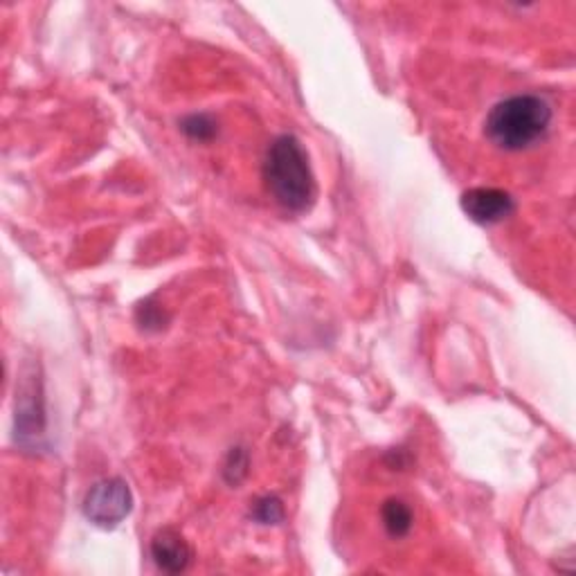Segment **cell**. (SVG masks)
<instances>
[{
    "instance_id": "6da1fadb",
    "label": "cell",
    "mask_w": 576,
    "mask_h": 576,
    "mask_svg": "<svg viewBox=\"0 0 576 576\" xmlns=\"http://www.w3.org/2000/svg\"><path fill=\"white\" fill-rule=\"evenodd\" d=\"M268 192L288 212H306L315 201V176L309 153L295 135H279L264 160Z\"/></svg>"
},
{
    "instance_id": "7a4b0ae2",
    "label": "cell",
    "mask_w": 576,
    "mask_h": 576,
    "mask_svg": "<svg viewBox=\"0 0 576 576\" xmlns=\"http://www.w3.org/2000/svg\"><path fill=\"white\" fill-rule=\"evenodd\" d=\"M552 106L538 95H513L491 108L484 131L495 147L522 151L534 147L549 131Z\"/></svg>"
},
{
    "instance_id": "3957f363",
    "label": "cell",
    "mask_w": 576,
    "mask_h": 576,
    "mask_svg": "<svg viewBox=\"0 0 576 576\" xmlns=\"http://www.w3.org/2000/svg\"><path fill=\"white\" fill-rule=\"evenodd\" d=\"M133 509V493L122 477H106L86 493L84 516L95 527L115 529Z\"/></svg>"
},
{
    "instance_id": "277c9868",
    "label": "cell",
    "mask_w": 576,
    "mask_h": 576,
    "mask_svg": "<svg viewBox=\"0 0 576 576\" xmlns=\"http://www.w3.org/2000/svg\"><path fill=\"white\" fill-rule=\"evenodd\" d=\"M462 210L480 225H495L516 212V198L498 187H473L462 194Z\"/></svg>"
},
{
    "instance_id": "5b68a950",
    "label": "cell",
    "mask_w": 576,
    "mask_h": 576,
    "mask_svg": "<svg viewBox=\"0 0 576 576\" xmlns=\"http://www.w3.org/2000/svg\"><path fill=\"white\" fill-rule=\"evenodd\" d=\"M149 552L158 570L167 574L185 572L189 563H192V547H189L180 531L171 527L156 531V536L151 538Z\"/></svg>"
},
{
    "instance_id": "8992f818",
    "label": "cell",
    "mask_w": 576,
    "mask_h": 576,
    "mask_svg": "<svg viewBox=\"0 0 576 576\" xmlns=\"http://www.w3.org/2000/svg\"><path fill=\"white\" fill-rule=\"evenodd\" d=\"M381 518H383V527L387 534L392 538H405L410 534L412 529V509L399 498H390L383 502L381 507Z\"/></svg>"
},
{
    "instance_id": "52a82bcc",
    "label": "cell",
    "mask_w": 576,
    "mask_h": 576,
    "mask_svg": "<svg viewBox=\"0 0 576 576\" xmlns=\"http://www.w3.org/2000/svg\"><path fill=\"white\" fill-rule=\"evenodd\" d=\"M180 129L187 135V138L198 140V142H210L216 131H219V126H216V120L212 115L207 113H194V115H187L183 122H180Z\"/></svg>"
},
{
    "instance_id": "ba28073f",
    "label": "cell",
    "mask_w": 576,
    "mask_h": 576,
    "mask_svg": "<svg viewBox=\"0 0 576 576\" xmlns=\"http://www.w3.org/2000/svg\"><path fill=\"white\" fill-rule=\"evenodd\" d=\"M252 518H255L259 525H279L284 520V504L275 495H266V498H259L252 507Z\"/></svg>"
},
{
    "instance_id": "9c48e42d",
    "label": "cell",
    "mask_w": 576,
    "mask_h": 576,
    "mask_svg": "<svg viewBox=\"0 0 576 576\" xmlns=\"http://www.w3.org/2000/svg\"><path fill=\"white\" fill-rule=\"evenodd\" d=\"M223 475H225V480H228L230 484H239L243 477L248 475V453L243 448H234L230 457H228V462H225V468H223Z\"/></svg>"
},
{
    "instance_id": "30bf717a",
    "label": "cell",
    "mask_w": 576,
    "mask_h": 576,
    "mask_svg": "<svg viewBox=\"0 0 576 576\" xmlns=\"http://www.w3.org/2000/svg\"><path fill=\"white\" fill-rule=\"evenodd\" d=\"M138 322L144 329H162L165 327V315H162L158 306H151L149 302H144L138 309Z\"/></svg>"
}]
</instances>
